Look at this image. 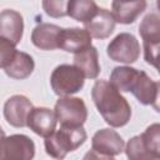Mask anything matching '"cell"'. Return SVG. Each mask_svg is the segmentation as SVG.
I'll return each instance as SVG.
<instances>
[{"label": "cell", "instance_id": "6da1fadb", "mask_svg": "<svg viewBox=\"0 0 160 160\" xmlns=\"http://www.w3.org/2000/svg\"><path fill=\"white\" fill-rule=\"evenodd\" d=\"M91 98L102 119L112 128L126 125L131 118V108L128 100L106 80H96Z\"/></svg>", "mask_w": 160, "mask_h": 160}, {"label": "cell", "instance_id": "7a4b0ae2", "mask_svg": "<svg viewBox=\"0 0 160 160\" xmlns=\"http://www.w3.org/2000/svg\"><path fill=\"white\" fill-rule=\"evenodd\" d=\"M86 138L88 135L82 126L70 128L61 125L60 129L55 130L51 135L45 138V151L51 158L62 160L68 152L80 148L85 142Z\"/></svg>", "mask_w": 160, "mask_h": 160}, {"label": "cell", "instance_id": "3957f363", "mask_svg": "<svg viewBox=\"0 0 160 160\" xmlns=\"http://www.w3.org/2000/svg\"><path fill=\"white\" fill-rule=\"evenodd\" d=\"M129 160H160V126L158 122L132 136L125 148Z\"/></svg>", "mask_w": 160, "mask_h": 160}, {"label": "cell", "instance_id": "277c9868", "mask_svg": "<svg viewBox=\"0 0 160 160\" xmlns=\"http://www.w3.org/2000/svg\"><path fill=\"white\" fill-rule=\"evenodd\" d=\"M85 76L74 65L61 64L56 66L50 76V84L58 96L66 98L80 91L84 86Z\"/></svg>", "mask_w": 160, "mask_h": 160}, {"label": "cell", "instance_id": "5b68a950", "mask_svg": "<svg viewBox=\"0 0 160 160\" xmlns=\"http://www.w3.org/2000/svg\"><path fill=\"white\" fill-rule=\"evenodd\" d=\"M139 34L142 39L145 61L158 69L160 48V18L158 14H148L139 25Z\"/></svg>", "mask_w": 160, "mask_h": 160}, {"label": "cell", "instance_id": "8992f818", "mask_svg": "<svg viewBox=\"0 0 160 160\" xmlns=\"http://www.w3.org/2000/svg\"><path fill=\"white\" fill-rule=\"evenodd\" d=\"M56 120L62 126L80 128L88 119V109L80 98H60L54 109Z\"/></svg>", "mask_w": 160, "mask_h": 160}, {"label": "cell", "instance_id": "52a82bcc", "mask_svg": "<svg viewBox=\"0 0 160 160\" xmlns=\"http://www.w3.org/2000/svg\"><path fill=\"white\" fill-rule=\"evenodd\" d=\"M34 141L24 134H14L0 139V160H32Z\"/></svg>", "mask_w": 160, "mask_h": 160}, {"label": "cell", "instance_id": "ba28073f", "mask_svg": "<svg viewBox=\"0 0 160 160\" xmlns=\"http://www.w3.org/2000/svg\"><path fill=\"white\" fill-rule=\"evenodd\" d=\"M106 54L114 61L132 64L140 56V44L132 34L120 32L108 45Z\"/></svg>", "mask_w": 160, "mask_h": 160}, {"label": "cell", "instance_id": "9c48e42d", "mask_svg": "<svg viewBox=\"0 0 160 160\" xmlns=\"http://www.w3.org/2000/svg\"><path fill=\"white\" fill-rule=\"evenodd\" d=\"M128 91L132 92V95L138 99L142 105H152L156 110L158 99H159V82L154 81L145 71L138 70L134 75L132 80L129 84Z\"/></svg>", "mask_w": 160, "mask_h": 160}, {"label": "cell", "instance_id": "30bf717a", "mask_svg": "<svg viewBox=\"0 0 160 160\" xmlns=\"http://www.w3.org/2000/svg\"><path fill=\"white\" fill-rule=\"evenodd\" d=\"M125 142L112 129L98 130L91 139V150L106 156H115L124 151Z\"/></svg>", "mask_w": 160, "mask_h": 160}, {"label": "cell", "instance_id": "8fae6325", "mask_svg": "<svg viewBox=\"0 0 160 160\" xmlns=\"http://www.w3.org/2000/svg\"><path fill=\"white\" fill-rule=\"evenodd\" d=\"M32 108L31 101L26 96L14 95L4 104L5 120L14 128H24L26 126V120Z\"/></svg>", "mask_w": 160, "mask_h": 160}, {"label": "cell", "instance_id": "7c38bea8", "mask_svg": "<svg viewBox=\"0 0 160 160\" xmlns=\"http://www.w3.org/2000/svg\"><path fill=\"white\" fill-rule=\"evenodd\" d=\"M56 122L54 110L49 108H32L28 116L26 126L35 134L48 138L56 130Z\"/></svg>", "mask_w": 160, "mask_h": 160}, {"label": "cell", "instance_id": "4fadbf2b", "mask_svg": "<svg viewBox=\"0 0 160 160\" xmlns=\"http://www.w3.org/2000/svg\"><path fill=\"white\" fill-rule=\"evenodd\" d=\"M24 20L20 12L12 9H5L0 12V38H4L18 45L22 38Z\"/></svg>", "mask_w": 160, "mask_h": 160}, {"label": "cell", "instance_id": "5bb4252c", "mask_svg": "<svg viewBox=\"0 0 160 160\" xmlns=\"http://www.w3.org/2000/svg\"><path fill=\"white\" fill-rule=\"evenodd\" d=\"M91 46V36L85 29L68 28L59 35V48L68 52H81Z\"/></svg>", "mask_w": 160, "mask_h": 160}, {"label": "cell", "instance_id": "9a60e30c", "mask_svg": "<svg viewBox=\"0 0 160 160\" xmlns=\"http://www.w3.org/2000/svg\"><path fill=\"white\" fill-rule=\"evenodd\" d=\"M84 25L89 35L95 39H106L115 30V20L111 12L102 8H99L96 14Z\"/></svg>", "mask_w": 160, "mask_h": 160}, {"label": "cell", "instance_id": "2e32d148", "mask_svg": "<svg viewBox=\"0 0 160 160\" xmlns=\"http://www.w3.org/2000/svg\"><path fill=\"white\" fill-rule=\"evenodd\" d=\"M61 28L49 22L36 25L31 32L32 44L40 50H55L59 48V35Z\"/></svg>", "mask_w": 160, "mask_h": 160}, {"label": "cell", "instance_id": "e0dca14e", "mask_svg": "<svg viewBox=\"0 0 160 160\" xmlns=\"http://www.w3.org/2000/svg\"><path fill=\"white\" fill-rule=\"evenodd\" d=\"M146 9V1H112L111 2V15L115 22L120 24H132L136 18Z\"/></svg>", "mask_w": 160, "mask_h": 160}, {"label": "cell", "instance_id": "ac0fdd59", "mask_svg": "<svg viewBox=\"0 0 160 160\" xmlns=\"http://www.w3.org/2000/svg\"><path fill=\"white\" fill-rule=\"evenodd\" d=\"M74 66H76L85 78L96 79L100 72L99 55L95 46H90L81 52L75 54L74 56Z\"/></svg>", "mask_w": 160, "mask_h": 160}, {"label": "cell", "instance_id": "d6986e66", "mask_svg": "<svg viewBox=\"0 0 160 160\" xmlns=\"http://www.w3.org/2000/svg\"><path fill=\"white\" fill-rule=\"evenodd\" d=\"M34 68H35L34 59L29 54L24 51H16L14 59L4 70L6 75L10 76L11 79L24 80L32 74Z\"/></svg>", "mask_w": 160, "mask_h": 160}, {"label": "cell", "instance_id": "ffe728a7", "mask_svg": "<svg viewBox=\"0 0 160 160\" xmlns=\"http://www.w3.org/2000/svg\"><path fill=\"white\" fill-rule=\"evenodd\" d=\"M98 9L99 6L91 0H70L66 2V15L82 24L88 22Z\"/></svg>", "mask_w": 160, "mask_h": 160}, {"label": "cell", "instance_id": "44dd1931", "mask_svg": "<svg viewBox=\"0 0 160 160\" xmlns=\"http://www.w3.org/2000/svg\"><path fill=\"white\" fill-rule=\"evenodd\" d=\"M16 51L18 50L15 49V45L12 42L4 38H0V68L5 69L14 59Z\"/></svg>", "mask_w": 160, "mask_h": 160}, {"label": "cell", "instance_id": "7402d4cb", "mask_svg": "<svg viewBox=\"0 0 160 160\" xmlns=\"http://www.w3.org/2000/svg\"><path fill=\"white\" fill-rule=\"evenodd\" d=\"M66 2L64 0L58 1H42L45 12L51 18H62L66 15Z\"/></svg>", "mask_w": 160, "mask_h": 160}, {"label": "cell", "instance_id": "603a6c76", "mask_svg": "<svg viewBox=\"0 0 160 160\" xmlns=\"http://www.w3.org/2000/svg\"><path fill=\"white\" fill-rule=\"evenodd\" d=\"M82 160H115V159H114L112 156L101 155V154L95 152L94 150H90V151H88V152L84 155Z\"/></svg>", "mask_w": 160, "mask_h": 160}, {"label": "cell", "instance_id": "cb8c5ba5", "mask_svg": "<svg viewBox=\"0 0 160 160\" xmlns=\"http://www.w3.org/2000/svg\"><path fill=\"white\" fill-rule=\"evenodd\" d=\"M4 136H5V134H4V131H2V129H1V126H0V139L4 138Z\"/></svg>", "mask_w": 160, "mask_h": 160}]
</instances>
